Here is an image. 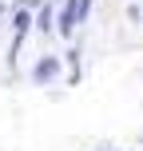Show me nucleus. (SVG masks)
I'll return each mask as SVG.
<instances>
[{
  "label": "nucleus",
  "instance_id": "6",
  "mask_svg": "<svg viewBox=\"0 0 143 151\" xmlns=\"http://www.w3.org/2000/svg\"><path fill=\"white\" fill-rule=\"evenodd\" d=\"M139 143H143V139H139Z\"/></svg>",
  "mask_w": 143,
  "mask_h": 151
},
{
  "label": "nucleus",
  "instance_id": "1",
  "mask_svg": "<svg viewBox=\"0 0 143 151\" xmlns=\"http://www.w3.org/2000/svg\"><path fill=\"white\" fill-rule=\"evenodd\" d=\"M56 76H60V60L56 56H40V64L32 68V80L36 83H52Z\"/></svg>",
  "mask_w": 143,
  "mask_h": 151
},
{
  "label": "nucleus",
  "instance_id": "5",
  "mask_svg": "<svg viewBox=\"0 0 143 151\" xmlns=\"http://www.w3.org/2000/svg\"><path fill=\"white\" fill-rule=\"evenodd\" d=\"M68 4L75 8V20H83V16H88V4H91V0H68Z\"/></svg>",
  "mask_w": 143,
  "mask_h": 151
},
{
  "label": "nucleus",
  "instance_id": "3",
  "mask_svg": "<svg viewBox=\"0 0 143 151\" xmlns=\"http://www.w3.org/2000/svg\"><path fill=\"white\" fill-rule=\"evenodd\" d=\"M72 24H75V8H72V4H64L60 24H56V28H60V36H72Z\"/></svg>",
  "mask_w": 143,
  "mask_h": 151
},
{
  "label": "nucleus",
  "instance_id": "4",
  "mask_svg": "<svg viewBox=\"0 0 143 151\" xmlns=\"http://www.w3.org/2000/svg\"><path fill=\"white\" fill-rule=\"evenodd\" d=\"M36 28H40V32H48V28H52V8H48V4L36 12Z\"/></svg>",
  "mask_w": 143,
  "mask_h": 151
},
{
  "label": "nucleus",
  "instance_id": "2",
  "mask_svg": "<svg viewBox=\"0 0 143 151\" xmlns=\"http://www.w3.org/2000/svg\"><path fill=\"white\" fill-rule=\"evenodd\" d=\"M28 28H32V12H28V8H16V36H12V60H16V52H20V44H24V36H28Z\"/></svg>",
  "mask_w": 143,
  "mask_h": 151
}]
</instances>
